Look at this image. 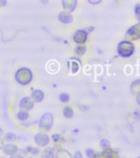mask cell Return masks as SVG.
Returning <instances> with one entry per match:
<instances>
[{"mask_svg": "<svg viewBox=\"0 0 140 158\" xmlns=\"http://www.w3.org/2000/svg\"><path fill=\"white\" fill-rule=\"evenodd\" d=\"M78 0H63V7L68 12H73L77 6Z\"/></svg>", "mask_w": 140, "mask_h": 158, "instance_id": "1", "label": "cell"}, {"mask_svg": "<svg viewBox=\"0 0 140 158\" xmlns=\"http://www.w3.org/2000/svg\"><path fill=\"white\" fill-rule=\"evenodd\" d=\"M59 20L64 23H70L73 21V17L69 12H61L59 14Z\"/></svg>", "mask_w": 140, "mask_h": 158, "instance_id": "2", "label": "cell"}, {"mask_svg": "<svg viewBox=\"0 0 140 158\" xmlns=\"http://www.w3.org/2000/svg\"><path fill=\"white\" fill-rule=\"evenodd\" d=\"M64 113L65 117H67V118H71L72 116H73V110H72V109L70 107H69V106H67V107L64 108Z\"/></svg>", "mask_w": 140, "mask_h": 158, "instance_id": "3", "label": "cell"}, {"mask_svg": "<svg viewBox=\"0 0 140 158\" xmlns=\"http://www.w3.org/2000/svg\"><path fill=\"white\" fill-rule=\"evenodd\" d=\"M59 100L63 102H67V101H69V95H67L66 93H63L61 94L60 96H59Z\"/></svg>", "mask_w": 140, "mask_h": 158, "instance_id": "4", "label": "cell"}, {"mask_svg": "<svg viewBox=\"0 0 140 158\" xmlns=\"http://www.w3.org/2000/svg\"><path fill=\"white\" fill-rule=\"evenodd\" d=\"M86 50V48L84 46H78L76 49V53L78 54H83Z\"/></svg>", "mask_w": 140, "mask_h": 158, "instance_id": "5", "label": "cell"}, {"mask_svg": "<svg viewBox=\"0 0 140 158\" xmlns=\"http://www.w3.org/2000/svg\"><path fill=\"white\" fill-rule=\"evenodd\" d=\"M134 12L136 16H140V3L135 5L134 7Z\"/></svg>", "mask_w": 140, "mask_h": 158, "instance_id": "6", "label": "cell"}, {"mask_svg": "<svg viewBox=\"0 0 140 158\" xmlns=\"http://www.w3.org/2000/svg\"><path fill=\"white\" fill-rule=\"evenodd\" d=\"M87 156H88L89 158H93L94 156V151L91 150V149H88V150L86 151Z\"/></svg>", "mask_w": 140, "mask_h": 158, "instance_id": "7", "label": "cell"}, {"mask_svg": "<svg viewBox=\"0 0 140 158\" xmlns=\"http://www.w3.org/2000/svg\"><path fill=\"white\" fill-rule=\"evenodd\" d=\"M91 4H94V5H96V4H98V3H100V2L102 1V0H87Z\"/></svg>", "mask_w": 140, "mask_h": 158, "instance_id": "8", "label": "cell"}, {"mask_svg": "<svg viewBox=\"0 0 140 158\" xmlns=\"http://www.w3.org/2000/svg\"><path fill=\"white\" fill-rule=\"evenodd\" d=\"M42 3H44V4H45V3H47L48 2V0H41Z\"/></svg>", "mask_w": 140, "mask_h": 158, "instance_id": "9", "label": "cell"}, {"mask_svg": "<svg viewBox=\"0 0 140 158\" xmlns=\"http://www.w3.org/2000/svg\"><path fill=\"white\" fill-rule=\"evenodd\" d=\"M138 158H140V157H138Z\"/></svg>", "mask_w": 140, "mask_h": 158, "instance_id": "10", "label": "cell"}]
</instances>
